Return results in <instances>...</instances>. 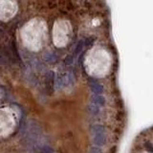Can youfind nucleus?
I'll list each match as a JSON object with an SVG mask.
<instances>
[{"instance_id":"f257e3e1","label":"nucleus","mask_w":153,"mask_h":153,"mask_svg":"<svg viewBox=\"0 0 153 153\" xmlns=\"http://www.w3.org/2000/svg\"><path fill=\"white\" fill-rule=\"evenodd\" d=\"M114 63V56L110 46L100 43L89 51L84 62L86 73L94 78H104L110 73Z\"/></svg>"},{"instance_id":"f03ea898","label":"nucleus","mask_w":153,"mask_h":153,"mask_svg":"<svg viewBox=\"0 0 153 153\" xmlns=\"http://www.w3.org/2000/svg\"><path fill=\"white\" fill-rule=\"evenodd\" d=\"M32 0H0V29L17 30Z\"/></svg>"},{"instance_id":"7ed1b4c3","label":"nucleus","mask_w":153,"mask_h":153,"mask_svg":"<svg viewBox=\"0 0 153 153\" xmlns=\"http://www.w3.org/2000/svg\"><path fill=\"white\" fill-rule=\"evenodd\" d=\"M18 116L14 109L8 106L0 107V138H7L15 130Z\"/></svg>"}]
</instances>
